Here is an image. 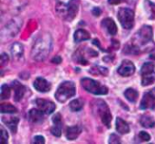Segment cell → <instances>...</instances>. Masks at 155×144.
Listing matches in <instances>:
<instances>
[{
    "label": "cell",
    "instance_id": "1",
    "mask_svg": "<svg viewBox=\"0 0 155 144\" xmlns=\"http://www.w3.org/2000/svg\"><path fill=\"white\" fill-rule=\"evenodd\" d=\"M51 49L52 38L49 34H45L35 41L32 49V57L35 61H43L48 56Z\"/></svg>",
    "mask_w": 155,
    "mask_h": 144
},
{
    "label": "cell",
    "instance_id": "2",
    "mask_svg": "<svg viewBox=\"0 0 155 144\" xmlns=\"http://www.w3.org/2000/svg\"><path fill=\"white\" fill-rule=\"evenodd\" d=\"M74 95H75V84L73 82L65 81L59 85L55 93V99L60 103H64Z\"/></svg>",
    "mask_w": 155,
    "mask_h": 144
},
{
    "label": "cell",
    "instance_id": "3",
    "mask_svg": "<svg viewBox=\"0 0 155 144\" xmlns=\"http://www.w3.org/2000/svg\"><path fill=\"white\" fill-rule=\"evenodd\" d=\"M82 86L87 92L96 94V95H104L108 93V89L106 86L102 85L99 82L94 81L91 78H83L81 81Z\"/></svg>",
    "mask_w": 155,
    "mask_h": 144
},
{
    "label": "cell",
    "instance_id": "4",
    "mask_svg": "<svg viewBox=\"0 0 155 144\" xmlns=\"http://www.w3.org/2000/svg\"><path fill=\"white\" fill-rule=\"evenodd\" d=\"M118 19L124 28L131 29L134 25V13L127 7L120 8L118 11Z\"/></svg>",
    "mask_w": 155,
    "mask_h": 144
},
{
    "label": "cell",
    "instance_id": "5",
    "mask_svg": "<svg viewBox=\"0 0 155 144\" xmlns=\"http://www.w3.org/2000/svg\"><path fill=\"white\" fill-rule=\"evenodd\" d=\"M79 5H80V0H70L68 4L64 5L63 9L57 7V11L63 14L67 20H73L78 13Z\"/></svg>",
    "mask_w": 155,
    "mask_h": 144
},
{
    "label": "cell",
    "instance_id": "6",
    "mask_svg": "<svg viewBox=\"0 0 155 144\" xmlns=\"http://www.w3.org/2000/svg\"><path fill=\"white\" fill-rule=\"evenodd\" d=\"M153 39V28L149 25H143L136 34L134 41L136 44L143 45L152 41Z\"/></svg>",
    "mask_w": 155,
    "mask_h": 144
},
{
    "label": "cell",
    "instance_id": "7",
    "mask_svg": "<svg viewBox=\"0 0 155 144\" xmlns=\"http://www.w3.org/2000/svg\"><path fill=\"white\" fill-rule=\"evenodd\" d=\"M98 112L101 116V120L103 123L107 127H111V122H112V114L110 113L109 107L105 103L104 101H99L98 103Z\"/></svg>",
    "mask_w": 155,
    "mask_h": 144
},
{
    "label": "cell",
    "instance_id": "8",
    "mask_svg": "<svg viewBox=\"0 0 155 144\" xmlns=\"http://www.w3.org/2000/svg\"><path fill=\"white\" fill-rule=\"evenodd\" d=\"M134 72H135V66L134 63L129 60H124L121 64L120 67L118 68V74L124 77L131 76L134 74Z\"/></svg>",
    "mask_w": 155,
    "mask_h": 144
},
{
    "label": "cell",
    "instance_id": "9",
    "mask_svg": "<svg viewBox=\"0 0 155 144\" xmlns=\"http://www.w3.org/2000/svg\"><path fill=\"white\" fill-rule=\"evenodd\" d=\"M36 106L39 110H41L45 114H51L55 110V104L45 99H37L35 100Z\"/></svg>",
    "mask_w": 155,
    "mask_h": 144
},
{
    "label": "cell",
    "instance_id": "10",
    "mask_svg": "<svg viewBox=\"0 0 155 144\" xmlns=\"http://www.w3.org/2000/svg\"><path fill=\"white\" fill-rule=\"evenodd\" d=\"M141 109L142 110H147V109H151L153 110L155 108V97L153 95L152 93H146L143 97V100L141 102Z\"/></svg>",
    "mask_w": 155,
    "mask_h": 144
},
{
    "label": "cell",
    "instance_id": "11",
    "mask_svg": "<svg viewBox=\"0 0 155 144\" xmlns=\"http://www.w3.org/2000/svg\"><path fill=\"white\" fill-rule=\"evenodd\" d=\"M34 87L36 91L40 93H47L51 89V84L48 81L44 78H36L34 82Z\"/></svg>",
    "mask_w": 155,
    "mask_h": 144
},
{
    "label": "cell",
    "instance_id": "12",
    "mask_svg": "<svg viewBox=\"0 0 155 144\" xmlns=\"http://www.w3.org/2000/svg\"><path fill=\"white\" fill-rule=\"evenodd\" d=\"M12 88L14 90V100H15V102H19L23 98V96L25 93V86L22 85L19 82L15 81L12 83Z\"/></svg>",
    "mask_w": 155,
    "mask_h": 144
},
{
    "label": "cell",
    "instance_id": "13",
    "mask_svg": "<svg viewBox=\"0 0 155 144\" xmlns=\"http://www.w3.org/2000/svg\"><path fill=\"white\" fill-rule=\"evenodd\" d=\"M102 26L112 35L117 34V25L112 18H105L102 21Z\"/></svg>",
    "mask_w": 155,
    "mask_h": 144
},
{
    "label": "cell",
    "instance_id": "14",
    "mask_svg": "<svg viewBox=\"0 0 155 144\" xmlns=\"http://www.w3.org/2000/svg\"><path fill=\"white\" fill-rule=\"evenodd\" d=\"M28 119L31 123H41L44 121V113L39 109H32L28 113Z\"/></svg>",
    "mask_w": 155,
    "mask_h": 144
},
{
    "label": "cell",
    "instance_id": "15",
    "mask_svg": "<svg viewBox=\"0 0 155 144\" xmlns=\"http://www.w3.org/2000/svg\"><path fill=\"white\" fill-rule=\"evenodd\" d=\"M81 133V128L79 126H72L66 129V138L69 141H74L78 138Z\"/></svg>",
    "mask_w": 155,
    "mask_h": 144
},
{
    "label": "cell",
    "instance_id": "16",
    "mask_svg": "<svg viewBox=\"0 0 155 144\" xmlns=\"http://www.w3.org/2000/svg\"><path fill=\"white\" fill-rule=\"evenodd\" d=\"M115 126H116V130L119 133L121 134H126L130 132V127L128 125V123L124 121L123 119L121 118H117L116 119V123H115Z\"/></svg>",
    "mask_w": 155,
    "mask_h": 144
},
{
    "label": "cell",
    "instance_id": "17",
    "mask_svg": "<svg viewBox=\"0 0 155 144\" xmlns=\"http://www.w3.org/2000/svg\"><path fill=\"white\" fill-rule=\"evenodd\" d=\"M74 39L75 43H80L83 41H86L90 39V34L84 30V29H78L74 34Z\"/></svg>",
    "mask_w": 155,
    "mask_h": 144
},
{
    "label": "cell",
    "instance_id": "18",
    "mask_svg": "<svg viewBox=\"0 0 155 144\" xmlns=\"http://www.w3.org/2000/svg\"><path fill=\"white\" fill-rule=\"evenodd\" d=\"M24 54V47L19 43L13 44L11 47V54L15 59H19Z\"/></svg>",
    "mask_w": 155,
    "mask_h": 144
},
{
    "label": "cell",
    "instance_id": "19",
    "mask_svg": "<svg viewBox=\"0 0 155 144\" xmlns=\"http://www.w3.org/2000/svg\"><path fill=\"white\" fill-rule=\"evenodd\" d=\"M3 122L6 124V126L9 128V130L13 133H16L17 124H18V122H19V119L17 117H11V118H8L7 120H5V119L3 118Z\"/></svg>",
    "mask_w": 155,
    "mask_h": 144
},
{
    "label": "cell",
    "instance_id": "20",
    "mask_svg": "<svg viewBox=\"0 0 155 144\" xmlns=\"http://www.w3.org/2000/svg\"><path fill=\"white\" fill-rule=\"evenodd\" d=\"M140 123L145 128H153L155 126L154 119L150 115H143L140 119Z\"/></svg>",
    "mask_w": 155,
    "mask_h": 144
},
{
    "label": "cell",
    "instance_id": "21",
    "mask_svg": "<svg viewBox=\"0 0 155 144\" xmlns=\"http://www.w3.org/2000/svg\"><path fill=\"white\" fill-rule=\"evenodd\" d=\"M124 96L129 102L135 103L138 98V92L133 88H129L124 92Z\"/></svg>",
    "mask_w": 155,
    "mask_h": 144
},
{
    "label": "cell",
    "instance_id": "22",
    "mask_svg": "<svg viewBox=\"0 0 155 144\" xmlns=\"http://www.w3.org/2000/svg\"><path fill=\"white\" fill-rule=\"evenodd\" d=\"M69 107L73 112H78L83 109L84 107V101L82 99H75L73 100L69 103Z\"/></svg>",
    "mask_w": 155,
    "mask_h": 144
},
{
    "label": "cell",
    "instance_id": "23",
    "mask_svg": "<svg viewBox=\"0 0 155 144\" xmlns=\"http://www.w3.org/2000/svg\"><path fill=\"white\" fill-rule=\"evenodd\" d=\"M0 112L1 113H15L17 112L16 108L9 103H2L0 106Z\"/></svg>",
    "mask_w": 155,
    "mask_h": 144
},
{
    "label": "cell",
    "instance_id": "24",
    "mask_svg": "<svg viewBox=\"0 0 155 144\" xmlns=\"http://www.w3.org/2000/svg\"><path fill=\"white\" fill-rule=\"evenodd\" d=\"M155 83V73H152L146 75H143V80H142V84L143 86H148L152 83Z\"/></svg>",
    "mask_w": 155,
    "mask_h": 144
},
{
    "label": "cell",
    "instance_id": "25",
    "mask_svg": "<svg viewBox=\"0 0 155 144\" xmlns=\"http://www.w3.org/2000/svg\"><path fill=\"white\" fill-rule=\"evenodd\" d=\"M153 71H154L153 64V63H145L142 67L141 73H142V75H146V74L153 73Z\"/></svg>",
    "mask_w": 155,
    "mask_h": 144
},
{
    "label": "cell",
    "instance_id": "26",
    "mask_svg": "<svg viewBox=\"0 0 155 144\" xmlns=\"http://www.w3.org/2000/svg\"><path fill=\"white\" fill-rule=\"evenodd\" d=\"M10 97V88L6 84L1 86V100H5Z\"/></svg>",
    "mask_w": 155,
    "mask_h": 144
},
{
    "label": "cell",
    "instance_id": "27",
    "mask_svg": "<svg viewBox=\"0 0 155 144\" xmlns=\"http://www.w3.org/2000/svg\"><path fill=\"white\" fill-rule=\"evenodd\" d=\"M51 133L52 134H54L55 137H60L62 134L61 132V126L60 125H54L51 129Z\"/></svg>",
    "mask_w": 155,
    "mask_h": 144
},
{
    "label": "cell",
    "instance_id": "28",
    "mask_svg": "<svg viewBox=\"0 0 155 144\" xmlns=\"http://www.w3.org/2000/svg\"><path fill=\"white\" fill-rule=\"evenodd\" d=\"M0 131H1V142L3 144L7 143V142H8V134H7L6 131L3 127L0 128Z\"/></svg>",
    "mask_w": 155,
    "mask_h": 144
},
{
    "label": "cell",
    "instance_id": "29",
    "mask_svg": "<svg viewBox=\"0 0 155 144\" xmlns=\"http://www.w3.org/2000/svg\"><path fill=\"white\" fill-rule=\"evenodd\" d=\"M138 136H139V139L142 142H148V141L151 140V136L147 133H145V132H140Z\"/></svg>",
    "mask_w": 155,
    "mask_h": 144
},
{
    "label": "cell",
    "instance_id": "30",
    "mask_svg": "<svg viewBox=\"0 0 155 144\" xmlns=\"http://www.w3.org/2000/svg\"><path fill=\"white\" fill-rule=\"evenodd\" d=\"M53 123L54 125H60L62 126V117L60 113H56L54 117H53Z\"/></svg>",
    "mask_w": 155,
    "mask_h": 144
},
{
    "label": "cell",
    "instance_id": "31",
    "mask_svg": "<svg viewBox=\"0 0 155 144\" xmlns=\"http://www.w3.org/2000/svg\"><path fill=\"white\" fill-rule=\"evenodd\" d=\"M109 143H121V140L120 138L116 135V134H112L109 138Z\"/></svg>",
    "mask_w": 155,
    "mask_h": 144
},
{
    "label": "cell",
    "instance_id": "32",
    "mask_svg": "<svg viewBox=\"0 0 155 144\" xmlns=\"http://www.w3.org/2000/svg\"><path fill=\"white\" fill-rule=\"evenodd\" d=\"M7 62H8V56H7V54H5V53H2L1 58H0V64H1V65L2 66L5 65L7 64Z\"/></svg>",
    "mask_w": 155,
    "mask_h": 144
},
{
    "label": "cell",
    "instance_id": "33",
    "mask_svg": "<svg viewBox=\"0 0 155 144\" xmlns=\"http://www.w3.org/2000/svg\"><path fill=\"white\" fill-rule=\"evenodd\" d=\"M45 138L43 137V136H40V135H38V136H35V138H34V143H37V144H43L45 143Z\"/></svg>",
    "mask_w": 155,
    "mask_h": 144
},
{
    "label": "cell",
    "instance_id": "34",
    "mask_svg": "<svg viewBox=\"0 0 155 144\" xmlns=\"http://www.w3.org/2000/svg\"><path fill=\"white\" fill-rule=\"evenodd\" d=\"M101 13H102V11H101V9H100L99 7H94V8L93 9V14H94L95 16H99V15H101Z\"/></svg>",
    "mask_w": 155,
    "mask_h": 144
},
{
    "label": "cell",
    "instance_id": "35",
    "mask_svg": "<svg viewBox=\"0 0 155 144\" xmlns=\"http://www.w3.org/2000/svg\"><path fill=\"white\" fill-rule=\"evenodd\" d=\"M52 62L54 63V64H60L62 62V58L60 56H55L52 59Z\"/></svg>",
    "mask_w": 155,
    "mask_h": 144
},
{
    "label": "cell",
    "instance_id": "36",
    "mask_svg": "<svg viewBox=\"0 0 155 144\" xmlns=\"http://www.w3.org/2000/svg\"><path fill=\"white\" fill-rule=\"evenodd\" d=\"M123 1L124 0H108V3L111 5H118V4H121Z\"/></svg>",
    "mask_w": 155,
    "mask_h": 144
},
{
    "label": "cell",
    "instance_id": "37",
    "mask_svg": "<svg viewBox=\"0 0 155 144\" xmlns=\"http://www.w3.org/2000/svg\"><path fill=\"white\" fill-rule=\"evenodd\" d=\"M150 57H151V58H153V59H154V60H155V53H154V54H151V55H150Z\"/></svg>",
    "mask_w": 155,
    "mask_h": 144
},
{
    "label": "cell",
    "instance_id": "38",
    "mask_svg": "<svg viewBox=\"0 0 155 144\" xmlns=\"http://www.w3.org/2000/svg\"><path fill=\"white\" fill-rule=\"evenodd\" d=\"M151 93H153V96H154V97H155V88H154V89H153V91H152V92H151Z\"/></svg>",
    "mask_w": 155,
    "mask_h": 144
}]
</instances>
